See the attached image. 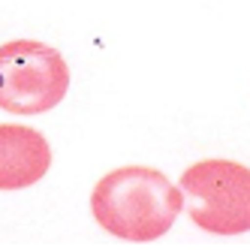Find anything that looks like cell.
Listing matches in <instances>:
<instances>
[{
  "label": "cell",
  "instance_id": "cell-2",
  "mask_svg": "<svg viewBox=\"0 0 250 250\" xmlns=\"http://www.w3.org/2000/svg\"><path fill=\"white\" fill-rule=\"evenodd\" d=\"M190 220L214 235L250 232V169L235 160H202L184 169L181 181Z\"/></svg>",
  "mask_w": 250,
  "mask_h": 250
},
{
  "label": "cell",
  "instance_id": "cell-3",
  "mask_svg": "<svg viewBox=\"0 0 250 250\" xmlns=\"http://www.w3.org/2000/svg\"><path fill=\"white\" fill-rule=\"evenodd\" d=\"M69 66L58 48L37 40L0 45V109L12 115H42L66 97Z\"/></svg>",
  "mask_w": 250,
  "mask_h": 250
},
{
  "label": "cell",
  "instance_id": "cell-4",
  "mask_svg": "<svg viewBox=\"0 0 250 250\" xmlns=\"http://www.w3.org/2000/svg\"><path fill=\"white\" fill-rule=\"evenodd\" d=\"M51 166V148L42 133L21 124H0V190H24Z\"/></svg>",
  "mask_w": 250,
  "mask_h": 250
},
{
  "label": "cell",
  "instance_id": "cell-1",
  "mask_svg": "<svg viewBox=\"0 0 250 250\" xmlns=\"http://www.w3.org/2000/svg\"><path fill=\"white\" fill-rule=\"evenodd\" d=\"M184 193L163 172L148 166H124L100 178L91 193L97 223L124 241H154L175 226Z\"/></svg>",
  "mask_w": 250,
  "mask_h": 250
}]
</instances>
